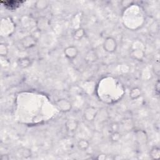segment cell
<instances>
[{
	"label": "cell",
	"mask_w": 160,
	"mask_h": 160,
	"mask_svg": "<svg viewBox=\"0 0 160 160\" xmlns=\"http://www.w3.org/2000/svg\"><path fill=\"white\" fill-rule=\"evenodd\" d=\"M78 49L74 46H69L64 49V56L69 60H72L75 59L78 56Z\"/></svg>",
	"instance_id": "8992f818"
},
{
	"label": "cell",
	"mask_w": 160,
	"mask_h": 160,
	"mask_svg": "<svg viewBox=\"0 0 160 160\" xmlns=\"http://www.w3.org/2000/svg\"><path fill=\"white\" fill-rule=\"evenodd\" d=\"M121 137H122L121 134L119 132V131H118L111 132L109 136V139L112 142H117L121 139Z\"/></svg>",
	"instance_id": "e0dca14e"
},
{
	"label": "cell",
	"mask_w": 160,
	"mask_h": 160,
	"mask_svg": "<svg viewBox=\"0 0 160 160\" xmlns=\"http://www.w3.org/2000/svg\"><path fill=\"white\" fill-rule=\"evenodd\" d=\"M96 158L99 160H104L106 159V155L104 154H101L98 155Z\"/></svg>",
	"instance_id": "d4e9b609"
},
{
	"label": "cell",
	"mask_w": 160,
	"mask_h": 160,
	"mask_svg": "<svg viewBox=\"0 0 160 160\" xmlns=\"http://www.w3.org/2000/svg\"><path fill=\"white\" fill-rule=\"evenodd\" d=\"M98 59V54H97L96 51L94 49L89 50L86 52V54L84 56V60L88 64H91V63L95 62L96 61H97Z\"/></svg>",
	"instance_id": "30bf717a"
},
{
	"label": "cell",
	"mask_w": 160,
	"mask_h": 160,
	"mask_svg": "<svg viewBox=\"0 0 160 160\" xmlns=\"http://www.w3.org/2000/svg\"><path fill=\"white\" fill-rule=\"evenodd\" d=\"M56 108L62 112H69L72 109L71 102L67 99L61 98L56 100L54 102Z\"/></svg>",
	"instance_id": "7a4b0ae2"
},
{
	"label": "cell",
	"mask_w": 160,
	"mask_h": 160,
	"mask_svg": "<svg viewBox=\"0 0 160 160\" xmlns=\"http://www.w3.org/2000/svg\"><path fill=\"white\" fill-rule=\"evenodd\" d=\"M90 144L89 141L85 139H80L77 142V146L78 149L82 151H86L89 148Z\"/></svg>",
	"instance_id": "9a60e30c"
},
{
	"label": "cell",
	"mask_w": 160,
	"mask_h": 160,
	"mask_svg": "<svg viewBox=\"0 0 160 160\" xmlns=\"http://www.w3.org/2000/svg\"><path fill=\"white\" fill-rule=\"evenodd\" d=\"M159 89H160V83H159V79H158V81L155 83V86H154V91H155L156 94L158 96L159 94Z\"/></svg>",
	"instance_id": "603a6c76"
},
{
	"label": "cell",
	"mask_w": 160,
	"mask_h": 160,
	"mask_svg": "<svg viewBox=\"0 0 160 160\" xmlns=\"http://www.w3.org/2000/svg\"><path fill=\"white\" fill-rule=\"evenodd\" d=\"M85 30L82 28H79L75 29L72 33V38L76 41L81 40L85 36Z\"/></svg>",
	"instance_id": "5bb4252c"
},
{
	"label": "cell",
	"mask_w": 160,
	"mask_h": 160,
	"mask_svg": "<svg viewBox=\"0 0 160 160\" xmlns=\"http://www.w3.org/2000/svg\"><path fill=\"white\" fill-rule=\"evenodd\" d=\"M98 114V109L94 106L87 107L83 112L84 119L88 122H92L95 120Z\"/></svg>",
	"instance_id": "3957f363"
},
{
	"label": "cell",
	"mask_w": 160,
	"mask_h": 160,
	"mask_svg": "<svg viewBox=\"0 0 160 160\" xmlns=\"http://www.w3.org/2000/svg\"><path fill=\"white\" fill-rule=\"evenodd\" d=\"M65 128L68 132H74L79 127V122L78 120L74 119H68L64 124Z\"/></svg>",
	"instance_id": "ba28073f"
},
{
	"label": "cell",
	"mask_w": 160,
	"mask_h": 160,
	"mask_svg": "<svg viewBox=\"0 0 160 160\" xmlns=\"http://www.w3.org/2000/svg\"><path fill=\"white\" fill-rule=\"evenodd\" d=\"M49 5V1L47 0H38L34 2V8L38 11L46 9Z\"/></svg>",
	"instance_id": "4fadbf2b"
},
{
	"label": "cell",
	"mask_w": 160,
	"mask_h": 160,
	"mask_svg": "<svg viewBox=\"0 0 160 160\" xmlns=\"http://www.w3.org/2000/svg\"><path fill=\"white\" fill-rule=\"evenodd\" d=\"M9 52V49L7 45L4 43L0 44V55L1 57H6Z\"/></svg>",
	"instance_id": "d6986e66"
},
{
	"label": "cell",
	"mask_w": 160,
	"mask_h": 160,
	"mask_svg": "<svg viewBox=\"0 0 160 160\" xmlns=\"http://www.w3.org/2000/svg\"><path fill=\"white\" fill-rule=\"evenodd\" d=\"M133 1H129V0H124L121 1V5L124 8H127L129 6H130L131 5H132L133 4Z\"/></svg>",
	"instance_id": "7402d4cb"
},
{
	"label": "cell",
	"mask_w": 160,
	"mask_h": 160,
	"mask_svg": "<svg viewBox=\"0 0 160 160\" xmlns=\"http://www.w3.org/2000/svg\"><path fill=\"white\" fill-rule=\"evenodd\" d=\"M20 42L23 48L28 49L36 46L37 39L33 35H27L21 39Z\"/></svg>",
	"instance_id": "277c9868"
},
{
	"label": "cell",
	"mask_w": 160,
	"mask_h": 160,
	"mask_svg": "<svg viewBox=\"0 0 160 160\" xmlns=\"http://www.w3.org/2000/svg\"><path fill=\"white\" fill-rule=\"evenodd\" d=\"M31 63H32L31 59L28 57L19 58L17 60L18 66L22 69H25L29 67Z\"/></svg>",
	"instance_id": "8fae6325"
},
{
	"label": "cell",
	"mask_w": 160,
	"mask_h": 160,
	"mask_svg": "<svg viewBox=\"0 0 160 160\" xmlns=\"http://www.w3.org/2000/svg\"><path fill=\"white\" fill-rule=\"evenodd\" d=\"M130 57L136 61H142L145 58V52L141 48H136L130 52Z\"/></svg>",
	"instance_id": "52a82bcc"
},
{
	"label": "cell",
	"mask_w": 160,
	"mask_h": 160,
	"mask_svg": "<svg viewBox=\"0 0 160 160\" xmlns=\"http://www.w3.org/2000/svg\"><path fill=\"white\" fill-rule=\"evenodd\" d=\"M19 154H21V156L26 159L29 158L31 156V151L28 148H21L19 149Z\"/></svg>",
	"instance_id": "ac0fdd59"
},
{
	"label": "cell",
	"mask_w": 160,
	"mask_h": 160,
	"mask_svg": "<svg viewBox=\"0 0 160 160\" xmlns=\"http://www.w3.org/2000/svg\"><path fill=\"white\" fill-rule=\"evenodd\" d=\"M36 27L38 31L46 30L50 25L49 20L45 16H39L36 20Z\"/></svg>",
	"instance_id": "5b68a950"
},
{
	"label": "cell",
	"mask_w": 160,
	"mask_h": 160,
	"mask_svg": "<svg viewBox=\"0 0 160 160\" xmlns=\"http://www.w3.org/2000/svg\"><path fill=\"white\" fill-rule=\"evenodd\" d=\"M142 95V91L139 87L132 88L129 93V96L132 100H136Z\"/></svg>",
	"instance_id": "7c38bea8"
},
{
	"label": "cell",
	"mask_w": 160,
	"mask_h": 160,
	"mask_svg": "<svg viewBox=\"0 0 160 160\" xmlns=\"http://www.w3.org/2000/svg\"><path fill=\"white\" fill-rule=\"evenodd\" d=\"M119 128H120V125L117 122H112L109 125V128H110L111 132L119 131Z\"/></svg>",
	"instance_id": "ffe728a7"
},
{
	"label": "cell",
	"mask_w": 160,
	"mask_h": 160,
	"mask_svg": "<svg viewBox=\"0 0 160 160\" xmlns=\"http://www.w3.org/2000/svg\"><path fill=\"white\" fill-rule=\"evenodd\" d=\"M135 138L137 142L139 144H144L148 142V136L143 130H138L135 132Z\"/></svg>",
	"instance_id": "9c48e42d"
},
{
	"label": "cell",
	"mask_w": 160,
	"mask_h": 160,
	"mask_svg": "<svg viewBox=\"0 0 160 160\" xmlns=\"http://www.w3.org/2000/svg\"><path fill=\"white\" fill-rule=\"evenodd\" d=\"M118 47V43L116 40L111 36L107 37L102 44V48L104 50L108 53H113L114 52Z\"/></svg>",
	"instance_id": "6da1fadb"
},
{
	"label": "cell",
	"mask_w": 160,
	"mask_h": 160,
	"mask_svg": "<svg viewBox=\"0 0 160 160\" xmlns=\"http://www.w3.org/2000/svg\"><path fill=\"white\" fill-rule=\"evenodd\" d=\"M152 70H153L154 73L156 75H157V76L159 75V73H160V67H159V62H155V64H154V66L152 67Z\"/></svg>",
	"instance_id": "44dd1931"
},
{
	"label": "cell",
	"mask_w": 160,
	"mask_h": 160,
	"mask_svg": "<svg viewBox=\"0 0 160 160\" xmlns=\"http://www.w3.org/2000/svg\"><path fill=\"white\" fill-rule=\"evenodd\" d=\"M149 156L152 159H158L160 158V149L158 146H153L149 151Z\"/></svg>",
	"instance_id": "2e32d148"
},
{
	"label": "cell",
	"mask_w": 160,
	"mask_h": 160,
	"mask_svg": "<svg viewBox=\"0 0 160 160\" xmlns=\"http://www.w3.org/2000/svg\"><path fill=\"white\" fill-rule=\"evenodd\" d=\"M9 159H10V157L8 154H2L0 156L1 160H9Z\"/></svg>",
	"instance_id": "cb8c5ba5"
}]
</instances>
